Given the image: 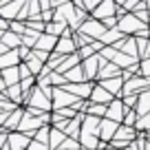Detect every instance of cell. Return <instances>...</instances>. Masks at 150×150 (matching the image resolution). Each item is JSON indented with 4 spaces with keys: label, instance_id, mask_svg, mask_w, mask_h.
I'll list each match as a JSON object with an SVG mask.
<instances>
[{
    "label": "cell",
    "instance_id": "20",
    "mask_svg": "<svg viewBox=\"0 0 150 150\" xmlns=\"http://www.w3.org/2000/svg\"><path fill=\"white\" fill-rule=\"evenodd\" d=\"M22 5H24V0H13V5L5 7V9H2V13H5V16H11V13H13L16 9H20Z\"/></svg>",
    "mask_w": 150,
    "mask_h": 150
},
{
    "label": "cell",
    "instance_id": "15",
    "mask_svg": "<svg viewBox=\"0 0 150 150\" xmlns=\"http://www.w3.org/2000/svg\"><path fill=\"white\" fill-rule=\"evenodd\" d=\"M117 27L122 29V31H132L135 27H141V20H137L135 16H128V18H124L122 22L117 24Z\"/></svg>",
    "mask_w": 150,
    "mask_h": 150
},
{
    "label": "cell",
    "instance_id": "28",
    "mask_svg": "<svg viewBox=\"0 0 150 150\" xmlns=\"http://www.w3.org/2000/svg\"><path fill=\"white\" fill-rule=\"evenodd\" d=\"M119 2H122V0H119ZM122 5H124V2H122Z\"/></svg>",
    "mask_w": 150,
    "mask_h": 150
},
{
    "label": "cell",
    "instance_id": "27",
    "mask_svg": "<svg viewBox=\"0 0 150 150\" xmlns=\"http://www.w3.org/2000/svg\"><path fill=\"white\" fill-rule=\"evenodd\" d=\"M141 73H144L146 77H150V57L144 62V64H141Z\"/></svg>",
    "mask_w": 150,
    "mask_h": 150
},
{
    "label": "cell",
    "instance_id": "14",
    "mask_svg": "<svg viewBox=\"0 0 150 150\" xmlns=\"http://www.w3.org/2000/svg\"><path fill=\"white\" fill-rule=\"evenodd\" d=\"M18 62H20L18 49H16V51H7L5 55H2V69H11V64L18 66Z\"/></svg>",
    "mask_w": 150,
    "mask_h": 150
},
{
    "label": "cell",
    "instance_id": "12",
    "mask_svg": "<svg viewBox=\"0 0 150 150\" xmlns=\"http://www.w3.org/2000/svg\"><path fill=\"white\" fill-rule=\"evenodd\" d=\"M124 77H110V80H102V86L106 91H110L112 95H119V86H122Z\"/></svg>",
    "mask_w": 150,
    "mask_h": 150
},
{
    "label": "cell",
    "instance_id": "3",
    "mask_svg": "<svg viewBox=\"0 0 150 150\" xmlns=\"http://www.w3.org/2000/svg\"><path fill=\"white\" fill-rule=\"evenodd\" d=\"M62 88L69 91V93H73L75 97H91V95H93V88H95V86H91V84H82V82H75V84H64Z\"/></svg>",
    "mask_w": 150,
    "mask_h": 150
},
{
    "label": "cell",
    "instance_id": "5",
    "mask_svg": "<svg viewBox=\"0 0 150 150\" xmlns=\"http://www.w3.org/2000/svg\"><path fill=\"white\" fill-rule=\"evenodd\" d=\"M124 112H126V104L119 102V99H115V102L108 106V115H106V117L115 119V122H122V119H126V117H124Z\"/></svg>",
    "mask_w": 150,
    "mask_h": 150
},
{
    "label": "cell",
    "instance_id": "24",
    "mask_svg": "<svg viewBox=\"0 0 150 150\" xmlns=\"http://www.w3.org/2000/svg\"><path fill=\"white\" fill-rule=\"evenodd\" d=\"M51 146H44L42 141H38V139H33L31 141V146H29V150H49Z\"/></svg>",
    "mask_w": 150,
    "mask_h": 150
},
{
    "label": "cell",
    "instance_id": "2",
    "mask_svg": "<svg viewBox=\"0 0 150 150\" xmlns=\"http://www.w3.org/2000/svg\"><path fill=\"white\" fill-rule=\"evenodd\" d=\"M31 137L24 132H11L9 135V150H29Z\"/></svg>",
    "mask_w": 150,
    "mask_h": 150
},
{
    "label": "cell",
    "instance_id": "19",
    "mask_svg": "<svg viewBox=\"0 0 150 150\" xmlns=\"http://www.w3.org/2000/svg\"><path fill=\"white\" fill-rule=\"evenodd\" d=\"M95 62H97V57H88V60L84 62V71H86V77H93L95 71H97V66H95Z\"/></svg>",
    "mask_w": 150,
    "mask_h": 150
},
{
    "label": "cell",
    "instance_id": "13",
    "mask_svg": "<svg viewBox=\"0 0 150 150\" xmlns=\"http://www.w3.org/2000/svg\"><path fill=\"white\" fill-rule=\"evenodd\" d=\"M73 49H75L73 38H69V31H64V35H62L60 44H57V53H71Z\"/></svg>",
    "mask_w": 150,
    "mask_h": 150
},
{
    "label": "cell",
    "instance_id": "9",
    "mask_svg": "<svg viewBox=\"0 0 150 150\" xmlns=\"http://www.w3.org/2000/svg\"><path fill=\"white\" fill-rule=\"evenodd\" d=\"M112 11H115V2H112V0H102L97 11H95V16H97V18H106V16L112 18Z\"/></svg>",
    "mask_w": 150,
    "mask_h": 150
},
{
    "label": "cell",
    "instance_id": "10",
    "mask_svg": "<svg viewBox=\"0 0 150 150\" xmlns=\"http://www.w3.org/2000/svg\"><path fill=\"white\" fill-rule=\"evenodd\" d=\"M146 86H150V82H148V80L135 77V80H130L126 86H124V93H139V88H146Z\"/></svg>",
    "mask_w": 150,
    "mask_h": 150
},
{
    "label": "cell",
    "instance_id": "22",
    "mask_svg": "<svg viewBox=\"0 0 150 150\" xmlns=\"http://www.w3.org/2000/svg\"><path fill=\"white\" fill-rule=\"evenodd\" d=\"M137 115H139L137 110L128 112V115H126V119H124V124H126V126H137Z\"/></svg>",
    "mask_w": 150,
    "mask_h": 150
},
{
    "label": "cell",
    "instance_id": "26",
    "mask_svg": "<svg viewBox=\"0 0 150 150\" xmlns=\"http://www.w3.org/2000/svg\"><path fill=\"white\" fill-rule=\"evenodd\" d=\"M137 128H150V112L146 115L144 119H139V122H137Z\"/></svg>",
    "mask_w": 150,
    "mask_h": 150
},
{
    "label": "cell",
    "instance_id": "8",
    "mask_svg": "<svg viewBox=\"0 0 150 150\" xmlns=\"http://www.w3.org/2000/svg\"><path fill=\"white\" fill-rule=\"evenodd\" d=\"M57 44V35H51V33H47V35H40V40H38V51H49V49H53Z\"/></svg>",
    "mask_w": 150,
    "mask_h": 150
},
{
    "label": "cell",
    "instance_id": "16",
    "mask_svg": "<svg viewBox=\"0 0 150 150\" xmlns=\"http://www.w3.org/2000/svg\"><path fill=\"white\" fill-rule=\"evenodd\" d=\"M5 97L13 99V102L18 104V102H20V97H22V86H20V84H13V86H9V88L5 91Z\"/></svg>",
    "mask_w": 150,
    "mask_h": 150
},
{
    "label": "cell",
    "instance_id": "6",
    "mask_svg": "<svg viewBox=\"0 0 150 150\" xmlns=\"http://www.w3.org/2000/svg\"><path fill=\"white\" fill-rule=\"evenodd\" d=\"M2 51H9V47L11 49H18L20 44H22V35H18V33H9V31H5L2 33Z\"/></svg>",
    "mask_w": 150,
    "mask_h": 150
},
{
    "label": "cell",
    "instance_id": "1",
    "mask_svg": "<svg viewBox=\"0 0 150 150\" xmlns=\"http://www.w3.org/2000/svg\"><path fill=\"white\" fill-rule=\"evenodd\" d=\"M119 130V122H115V119H102V126H99V137H102V141H112L115 139V135H117Z\"/></svg>",
    "mask_w": 150,
    "mask_h": 150
},
{
    "label": "cell",
    "instance_id": "25",
    "mask_svg": "<svg viewBox=\"0 0 150 150\" xmlns=\"http://www.w3.org/2000/svg\"><path fill=\"white\" fill-rule=\"evenodd\" d=\"M80 146H82V144H77V141H75V139H66L64 144L60 146V148H62V150H69V148H75V150H77V148H80Z\"/></svg>",
    "mask_w": 150,
    "mask_h": 150
},
{
    "label": "cell",
    "instance_id": "17",
    "mask_svg": "<svg viewBox=\"0 0 150 150\" xmlns=\"http://www.w3.org/2000/svg\"><path fill=\"white\" fill-rule=\"evenodd\" d=\"M64 77H66V80H71V82H82V80H84V75H82V66H73L71 71H66V73H64Z\"/></svg>",
    "mask_w": 150,
    "mask_h": 150
},
{
    "label": "cell",
    "instance_id": "21",
    "mask_svg": "<svg viewBox=\"0 0 150 150\" xmlns=\"http://www.w3.org/2000/svg\"><path fill=\"white\" fill-rule=\"evenodd\" d=\"M117 38H122V35H119L117 31H106V33L102 35V42H115Z\"/></svg>",
    "mask_w": 150,
    "mask_h": 150
},
{
    "label": "cell",
    "instance_id": "4",
    "mask_svg": "<svg viewBox=\"0 0 150 150\" xmlns=\"http://www.w3.org/2000/svg\"><path fill=\"white\" fill-rule=\"evenodd\" d=\"M91 102H93V104H106V106H110L115 99H112V93H110V91H106L102 84H99V86H95V88H93Z\"/></svg>",
    "mask_w": 150,
    "mask_h": 150
},
{
    "label": "cell",
    "instance_id": "23",
    "mask_svg": "<svg viewBox=\"0 0 150 150\" xmlns=\"http://www.w3.org/2000/svg\"><path fill=\"white\" fill-rule=\"evenodd\" d=\"M62 29H64V24H62V22H55V24H49V27H47V31L51 33V35H57V33H60Z\"/></svg>",
    "mask_w": 150,
    "mask_h": 150
},
{
    "label": "cell",
    "instance_id": "11",
    "mask_svg": "<svg viewBox=\"0 0 150 150\" xmlns=\"http://www.w3.org/2000/svg\"><path fill=\"white\" fill-rule=\"evenodd\" d=\"M66 141V132L60 130V128H51V139H49V146L51 148H60Z\"/></svg>",
    "mask_w": 150,
    "mask_h": 150
},
{
    "label": "cell",
    "instance_id": "7",
    "mask_svg": "<svg viewBox=\"0 0 150 150\" xmlns=\"http://www.w3.org/2000/svg\"><path fill=\"white\" fill-rule=\"evenodd\" d=\"M139 115H148L150 112V88L141 91L139 93V102H137V108H135Z\"/></svg>",
    "mask_w": 150,
    "mask_h": 150
},
{
    "label": "cell",
    "instance_id": "18",
    "mask_svg": "<svg viewBox=\"0 0 150 150\" xmlns=\"http://www.w3.org/2000/svg\"><path fill=\"white\" fill-rule=\"evenodd\" d=\"M86 110H88V115H95V117H99V115H108V106H106V104H95V106H88Z\"/></svg>",
    "mask_w": 150,
    "mask_h": 150
}]
</instances>
